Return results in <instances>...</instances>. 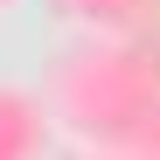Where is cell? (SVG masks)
Wrapping results in <instances>:
<instances>
[]
</instances>
